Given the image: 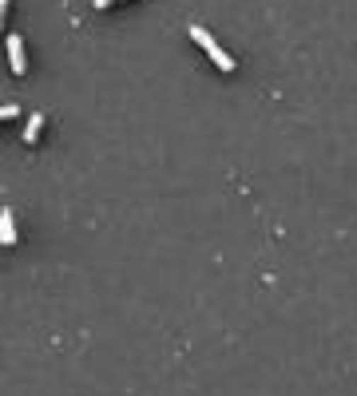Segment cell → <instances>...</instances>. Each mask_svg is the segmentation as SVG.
<instances>
[{"instance_id":"obj_1","label":"cell","mask_w":357,"mask_h":396,"mask_svg":"<svg viewBox=\"0 0 357 396\" xmlns=\"http://www.w3.org/2000/svg\"><path fill=\"white\" fill-rule=\"evenodd\" d=\"M191 40H198V44H203V48H207V56L215 59V64H218V68H222V71H234V59H230L227 52L218 48V40L210 36V32L203 28V24H191Z\"/></svg>"},{"instance_id":"obj_2","label":"cell","mask_w":357,"mask_h":396,"mask_svg":"<svg viewBox=\"0 0 357 396\" xmlns=\"http://www.w3.org/2000/svg\"><path fill=\"white\" fill-rule=\"evenodd\" d=\"M4 44H8V64H12V71H24V68H28V59H24V40L8 36Z\"/></svg>"},{"instance_id":"obj_4","label":"cell","mask_w":357,"mask_h":396,"mask_svg":"<svg viewBox=\"0 0 357 396\" xmlns=\"http://www.w3.org/2000/svg\"><path fill=\"white\" fill-rule=\"evenodd\" d=\"M40 127H44V115L36 111V115H28V127H24V139H28V143H36V139H40Z\"/></svg>"},{"instance_id":"obj_5","label":"cell","mask_w":357,"mask_h":396,"mask_svg":"<svg viewBox=\"0 0 357 396\" xmlns=\"http://www.w3.org/2000/svg\"><path fill=\"white\" fill-rule=\"evenodd\" d=\"M108 4H115V0H96V8H108Z\"/></svg>"},{"instance_id":"obj_3","label":"cell","mask_w":357,"mask_h":396,"mask_svg":"<svg viewBox=\"0 0 357 396\" xmlns=\"http://www.w3.org/2000/svg\"><path fill=\"white\" fill-rule=\"evenodd\" d=\"M0 242H4V246L16 242V222H12V210L8 206H4V214H0Z\"/></svg>"}]
</instances>
